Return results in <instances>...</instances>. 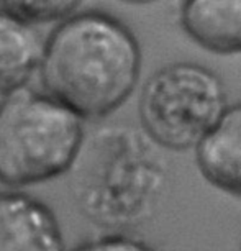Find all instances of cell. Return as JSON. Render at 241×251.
<instances>
[{"mask_svg": "<svg viewBox=\"0 0 241 251\" xmlns=\"http://www.w3.org/2000/svg\"><path fill=\"white\" fill-rule=\"evenodd\" d=\"M141 63L138 40L120 18L77 10L45 40L38 75L43 92L79 118L100 120L130 99Z\"/></svg>", "mask_w": 241, "mask_h": 251, "instance_id": "obj_1", "label": "cell"}, {"mask_svg": "<svg viewBox=\"0 0 241 251\" xmlns=\"http://www.w3.org/2000/svg\"><path fill=\"white\" fill-rule=\"evenodd\" d=\"M154 143L133 126L108 125L86 135L71 168L75 205L103 228L141 224L151 214L164 182Z\"/></svg>", "mask_w": 241, "mask_h": 251, "instance_id": "obj_2", "label": "cell"}, {"mask_svg": "<svg viewBox=\"0 0 241 251\" xmlns=\"http://www.w3.org/2000/svg\"><path fill=\"white\" fill-rule=\"evenodd\" d=\"M86 138L84 120L43 91L17 89L0 100V182L12 191L69 173Z\"/></svg>", "mask_w": 241, "mask_h": 251, "instance_id": "obj_3", "label": "cell"}, {"mask_svg": "<svg viewBox=\"0 0 241 251\" xmlns=\"http://www.w3.org/2000/svg\"><path fill=\"white\" fill-rule=\"evenodd\" d=\"M226 108L223 80L191 61L159 68L146 79L138 100L143 133L156 146L171 151L195 150Z\"/></svg>", "mask_w": 241, "mask_h": 251, "instance_id": "obj_4", "label": "cell"}, {"mask_svg": "<svg viewBox=\"0 0 241 251\" xmlns=\"http://www.w3.org/2000/svg\"><path fill=\"white\" fill-rule=\"evenodd\" d=\"M0 251H68L54 212L23 191H0Z\"/></svg>", "mask_w": 241, "mask_h": 251, "instance_id": "obj_5", "label": "cell"}, {"mask_svg": "<svg viewBox=\"0 0 241 251\" xmlns=\"http://www.w3.org/2000/svg\"><path fill=\"white\" fill-rule=\"evenodd\" d=\"M193 151L202 177L241 201V102L228 105Z\"/></svg>", "mask_w": 241, "mask_h": 251, "instance_id": "obj_6", "label": "cell"}, {"mask_svg": "<svg viewBox=\"0 0 241 251\" xmlns=\"http://www.w3.org/2000/svg\"><path fill=\"white\" fill-rule=\"evenodd\" d=\"M179 22L193 43L215 54H241V0H189Z\"/></svg>", "mask_w": 241, "mask_h": 251, "instance_id": "obj_7", "label": "cell"}, {"mask_svg": "<svg viewBox=\"0 0 241 251\" xmlns=\"http://www.w3.org/2000/svg\"><path fill=\"white\" fill-rule=\"evenodd\" d=\"M45 40L36 26L0 8V96L26 87L38 73Z\"/></svg>", "mask_w": 241, "mask_h": 251, "instance_id": "obj_8", "label": "cell"}, {"mask_svg": "<svg viewBox=\"0 0 241 251\" xmlns=\"http://www.w3.org/2000/svg\"><path fill=\"white\" fill-rule=\"evenodd\" d=\"M80 2H0V8L7 12L8 15L18 18L23 23L31 26L45 25V23H54L58 25L64 18L71 17L72 13L80 10Z\"/></svg>", "mask_w": 241, "mask_h": 251, "instance_id": "obj_9", "label": "cell"}, {"mask_svg": "<svg viewBox=\"0 0 241 251\" xmlns=\"http://www.w3.org/2000/svg\"><path fill=\"white\" fill-rule=\"evenodd\" d=\"M71 251H158V250L140 238L121 233V231H115V233L98 236L96 240L84 241V243H80Z\"/></svg>", "mask_w": 241, "mask_h": 251, "instance_id": "obj_10", "label": "cell"}]
</instances>
